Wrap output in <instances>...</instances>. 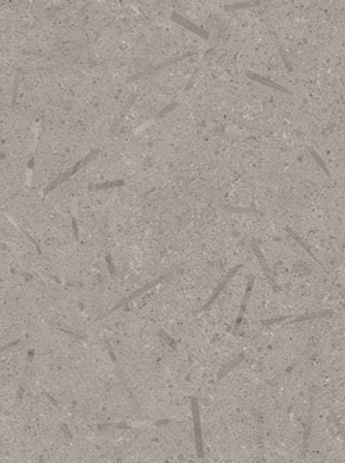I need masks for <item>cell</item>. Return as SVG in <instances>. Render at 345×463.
<instances>
[{
	"label": "cell",
	"instance_id": "cell-1",
	"mask_svg": "<svg viewBox=\"0 0 345 463\" xmlns=\"http://www.w3.org/2000/svg\"><path fill=\"white\" fill-rule=\"evenodd\" d=\"M192 417H194V430H195V447L198 459L203 461L205 451H203V435H202V424H200V412H199L198 398L191 397Z\"/></svg>",
	"mask_w": 345,
	"mask_h": 463
},
{
	"label": "cell",
	"instance_id": "cell-2",
	"mask_svg": "<svg viewBox=\"0 0 345 463\" xmlns=\"http://www.w3.org/2000/svg\"><path fill=\"white\" fill-rule=\"evenodd\" d=\"M104 345H106V348H107V353H109V356H110L111 362H113V365H114V368H116V371H117V375H118V380H120L121 385H123V388H124V391L127 392V395H128V398H130V401H131L132 406H134V408H135V409L138 411V409H140V404H138V401H137V398H135V395H134V392H132L131 387H130V384H128L127 378H125L124 371H123V368H121V365H120V362H118L117 356H116V353H114L113 348L109 345V342H107L106 339H104Z\"/></svg>",
	"mask_w": 345,
	"mask_h": 463
},
{
	"label": "cell",
	"instance_id": "cell-3",
	"mask_svg": "<svg viewBox=\"0 0 345 463\" xmlns=\"http://www.w3.org/2000/svg\"><path fill=\"white\" fill-rule=\"evenodd\" d=\"M315 401H316V392H310V402H309V411L308 416H306V423H305V434H303V438H302V449H301V459L305 458L306 452H308L309 447V440H310V435H312V426H313V413H315Z\"/></svg>",
	"mask_w": 345,
	"mask_h": 463
},
{
	"label": "cell",
	"instance_id": "cell-4",
	"mask_svg": "<svg viewBox=\"0 0 345 463\" xmlns=\"http://www.w3.org/2000/svg\"><path fill=\"white\" fill-rule=\"evenodd\" d=\"M245 359H246V353L245 352L240 353V355H238V356H237L233 362H230V363H228L226 368L221 369L220 371H219V374H217V384H219V382H220L221 380H223V378L228 374V373H231V371H233L237 366H240V365H241Z\"/></svg>",
	"mask_w": 345,
	"mask_h": 463
},
{
	"label": "cell",
	"instance_id": "cell-5",
	"mask_svg": "<svg viewBox=\"0 0 345 463\" xmlns=\"http://www.w3.org/2000/svg\"><path fill=\"white\" fill-rule=\"evenodd\" d=\"M252 284H253V279H250V281H249V285H248V289H246V294H245V298H244L243 305H241V310H240V315H238V317H237V322H235V324H234V332H235V334H238V328H240V324L243 323L244 315H245V310H246V305H248V301H249L250 289H252Z\"/></svg>",
	"mask_w": 345,
	"mask_h": 463
},
{
	"label": "cell",
	"instance_id": "cell-6",
	"mask_svg": "<svg viewBox=\"0 0 345 463\" xmlns=\"http://www.w3.org/2000/svg\"><path fill=\"white\" fill-rule=\"evenodd\" d=\"M20 342H22V338H17V339H14V341H11V342L6 344L4 346H1V348H0V355H1V353L7 352V351H10V349H13V348L18 345Z\"/></svg>",
	"mask_w": 345,
	"mask_h": 463
},
{
	"label": "cell",
	"instance_id": "cell-7",
	"mask_svg": "<svg viewBox=\"0 0 345 463\" xmlns=\"http://www.w3.org/2000/svg\"><path fill=\"white\" fill-rule=\"evenodd\" d=\"M53 325H54V327H56L57 330L63 331V332H66V334H68V335H71V337H74V338H77V339H87V338H85V337H82V335H80V334H77V332H74V331L67 330V328H63V327H60V325H56V324H53Z\"/></svg>",
	"mask_w": 345,
	"mask_h": 463
},
{
	"label": "cell",
	"instance_id": "cell-8",
	"mask_svg": "<svg viewBox=\"0 0 345 463\" xmlns=\"http://www.w3.org/2000/svg\"><path fill=\"white\" fill-rule=\"evenodd\" d=\"M298 365H299V360H295L294 363H293V365H291V366H290V368H287L286 370H284V371H283V374H290V373H291V371H293V369H294L295 366H298Z\"/></svg>",
	"mask_w": 345,
	"mask_h": 463
},
{
	"label": "cell",
	"instance_id": "cell-9",
	"mask_svg": "<svg viewBox=\"0 0 345 463\" xmlns=\"http://www.w3.org/2000/svg\"><path fill=\"white\" fill-rule=\"evenodd\" d=\"M39 463H45V458H44V455H41V458H39Z\"/></svg>",
	"mask_w": 345,
	"mask_h": 463
},
{
	"label": "cell",
	"instance_id": "cell-10",
	"mask_svg": "<svg viewBox=\"0 0 345 463\" xmlns=\"http://www.w3.org/2000/svg\"><path fill=\"white\" fill-rule=\"evenodd\" d=\"M224 463H231V459H227V461H226Z\"/></svg>",
	"mask_w": 345,
	"mask_h": 463
}]
</instances>
